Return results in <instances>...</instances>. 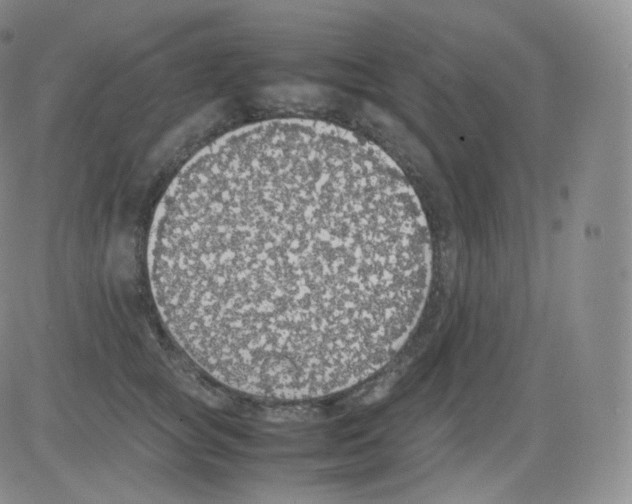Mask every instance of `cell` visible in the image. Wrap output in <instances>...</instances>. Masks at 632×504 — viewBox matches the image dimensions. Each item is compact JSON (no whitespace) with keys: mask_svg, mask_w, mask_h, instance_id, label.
<instances>
[{"mask_svg":"<svg viewBox=\"0 0 632 504\" xmlns=\"http://www.w3.org/2000/svg\"><path fill=\"white\" fill-rule=\"evenodd\" d=\"M431 239L398 165L334 124L282 118L216 139L174 177L147 269L167 330L223 385L298 401L386 366L428 294Z\"/></svg>","mask_w":632,"mask_h":504,"instance_id":"1","label":"cell"}]
</instances>
